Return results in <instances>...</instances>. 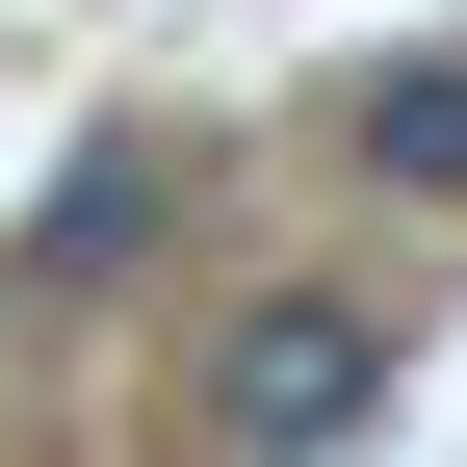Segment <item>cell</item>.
<instances>
[{"instance_id":"obj_1","label":"cell","mask_w":467,"mask_h":467,"mask_svg":"<svg viewBox=\"0 0 467 467\" xmlns=\"http://www.w3.org/2000/svg\"><path fill=\"white\" fill-rule=\"evenodd\" d=\"M364 389H389V337L337 312V285H260V312L208 337V441H234V467H337Z\"/></svg>"},{"instance_id":"obj_2","label":"cell","mask_w":467,"mask_h":467,"mask_svg":"<svg viewBox=\"0 0 467 467\" xmlns=\"http://www.w3.org/2000/svg\"><path fill=\"white\" fill-rule=\"evenodd\" d=\"M130 234H156V156H78V182L26 208V260H0V285H26V312H78V285L130 260Z\"/></svg>"},{"instance_id":"obj_3","label":"cell","mask_w":467,"mask_h":467,"mask_svg":"<svg viewBox=\"0 0 467 467\" xmlns=\"http://www.w3.org/2000/svg\"><path fill=\"white\" fill-rule=\"evenodd\" d=\"M364 182L467 208V52H389V78H364Z\"/></svg>"}]
</instances>
